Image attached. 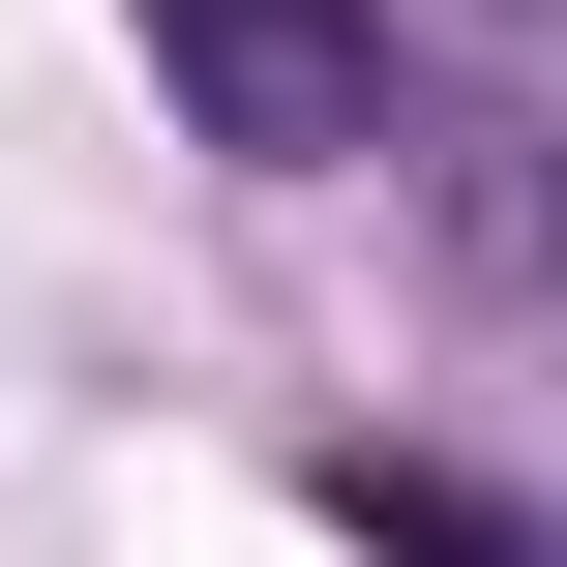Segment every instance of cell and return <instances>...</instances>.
Here are the masks:
<instances>
[{
    "label": "cell",
    "mask_w": 567,
    "mask_h": 567,
    "mask_svg": "<svg viewBox=\"0 0 567 567\" xmlns=\"http://www.w3.org/2000/svg\"><path fill=\"white\" fill-rule=\"evenodd\" d=\"M538 30H567V0H538Z\"/></svg>",
    "instance_id": "3957f363"
},
{
    "label": "cell",
    "mask_w": 567,
    "mask_h": 567,
    "mask_svg": "<svg viewBox=\"0 0 567 567\" xmlns=\"http://www.w3.org/2000/svg\"><path fill=\"white\" fill-rule=\"evenodd\" d=\"M299 508H329L359 567H567L538 508H508V478H449V449H299Z\"/></svg>",
    "instance_id": "7a4b0ae2"
},
{
    "label": "cell",
    "mask_w": 567,
    "mask_h": 567,
    "mask_svg": "<svg viewBox=\"0 0 567 567\" xmlns=\"http://www.w3.org/2000/svg\"><path fill=\"white\" fill-rule=\"evenodd\" d=\"M150 90L239 179H359L389 150V0H150Z\"/></svg>",
    "instance_id": "6da1fadb"
}]
</instances>
